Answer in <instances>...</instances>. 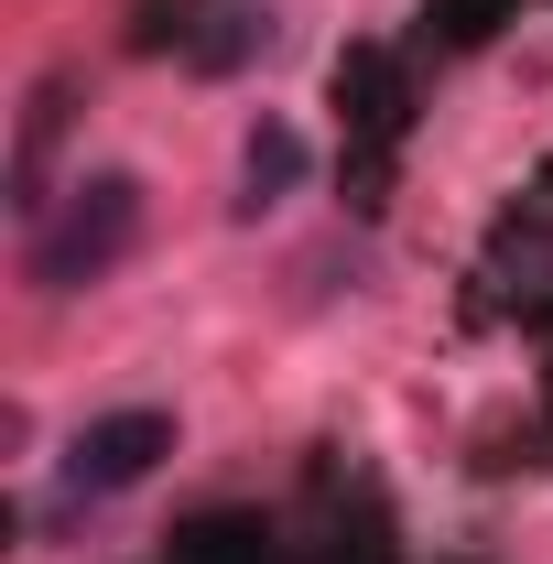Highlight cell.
Masks as SVG:
<instances>
[{
    "mask_svg": "<svg viewBox=\"0 0 553 564\" xmlns=\"http://www.w3.org/2000/svg\"><path fill=\"white\" fill-rule=\"evenodd\" d=\"M141 239V185L131 174H76L66 207L33 217V239H22V272L44 282V293H87V282H109L131 261Z\"/></svg>",
    "mask_w": 553,
    "mask_h": 564,
    "instance_id": "1",
    "label": "cell"
},
{
    "mask_svg": "<svg viewBox=\"0 0 553 564\" xmlns=\"http://www.w3.org/2000/svg\"><path fill=\"white\" fill-rule=\"evenodd\" d=\"M228 33H196V66H239L250 44H272V11H217Z\"/></svg>",
    "mask_w": 553,
    "mask_h": 564,
    "instance_id": "4",
    "label": "cell"
},
{
    "mask_svg": "<svg viewBox=\"0 0 553 564\" xmlns=\"http://www.w3.org/2000/svg\"><path fill=\"white\" fill-rule=\"evenodd\" d=\"M293 185H304V131H293V120H261L250 152H239V207L261 217V207H282Z\"/></svg>",
    "mask_w": 553,
    "mask_h": 564,
    "instance_id": "3",
    "label": "cell"
},
{
    "mask_svg": "<svg viewBox=\"0 0 553 564\" xmlns=\"http://www.w3.org/2000/svg\"><path fill=\"white\" fill-rule=\"evenodd\" d=\"M163 456H174V413H163V402L98 413V423L66 445V499H120V489H141Z\"/></svg>",
    "mask_w": 553,
    "mask_h": 564,
    "instance_id": "2",
    "label": "cell"
}]
</instances>
